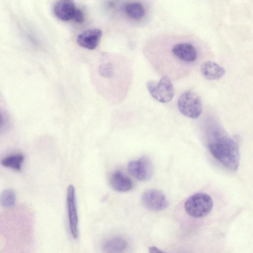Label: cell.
Returning a JSON list of instances; mask_svg holds the SVG:
<instances>
[{
    "label": "cell",
    "instance_id": "277c9868",
    "mask_svg": "<svg viewBox=\"0 0 253 253\" xmlns=\"http://www.w3.org/2000/svg\"><path fill=\"white\" fill-rule=\"evenodd\" d=\"M146 85L151 96L161 103H168L173 97V86L167 76H163L158 82L149 81Z\"/></svg>",
    "mask_w": 253,
    "mask_h": 253
},
{
    "label": "cell",
    "instance_id": "7a4b0ae2",
    "mask_svg": "<svg viewBox=\"0 0 253 253\" xmlns=\"http://www.w3.org/2000/svg\"><path fill=\"white\" fill-rule=\"evenodd\" d=\"M213 201L211 197L205 193H198L192 195L184 203V209L190 216L200 218L206 216L211 211Z\"/></svg>",
    "mask_w": 253,
    "mask_h": 253
},
{
    "label": "cell",
    "instance_id": "9a60e30c",
    "mask_svg": "<svg viewBox=\"0 0 253 253\" xmlns=\"http://www.w3.org/2000/svg\"><path fill=\"white\" fill-rule=\"evenodd\" d=\"M24 160V155L18 153L3 158L0 161V164L5 167L11 168L16 170H20Z\"/></svg>",
    "mask_w": 253,
    "mask_h": 253
},
{
    "label": "cell",
    "instance_id": "ffe728a7",
    "mask_svg": "<svg viewBox=\"0 0 253 253\" xmlns=\"http://www.w3.org/2000/svg\"><path fill=\"white\" fill-rule=\"evenodd\" d=\"M3 122V118L1 115L0 114V125L2 124Z\"/></svg>",
    "mask_w": 253,
    "mask_h": 253
},
{
    "label": "cell",
    "instance_id": "ac0fdd59",
    "mask_svg": "<svg viewBox=\"0 0 253 253\" xmlns=\"http://www.w3.org/2000/svg\"><path fill=\"white\" fill-rule=\"evenodd\" d=\"M73 19L78 23H82L84 20V14L83 11L79 8L76 9Z\"/></svg>",
    "mask_w": 253,
    "mask_h": 253
},
{
    "label": "cell",
    "instance_id": "30bf717a",
    "mask_svg": "<svg viewBox=\"0 0 253 253\" xmlns=\"http://www.w3.org/2000/svg\"><path fill=\"white\" fill-rule=\"evenodd\" d=\"M109 183L114 190L119 192H128L133 188L131 180L120 170H116L111 173Z\"/></svg>",
    "mask_w": 253,
    "mask_h": 253
},
{
    "label": "cell",
    "instance_id": "8fae6325",
    "mask_svg": "<svg viewBox=\"0 0 253 253\" xmlns=\"http://www.w3.org/2000/svg\"><path fill=\"white\" fill-rule=\"evenodd\" d=\"M76 9L74 1L70 0H60L54 4L53 12L58 19L67 21L73 19Z\"/></svg>",
    "mask_w": 253,
    "mask_h": 253
},
{
    "label": "cell",
    "instance_id": "3957f363",
    "mask_svg": "<svg viewBox=\"0 0 253 253\" xmlns=\"http://www.w3.org/2000/svg\"><path fill=\"white\" fill-rule=\"evenodd\" d=\"M177 106L183 115L191 119L198 118L202 112V103L200 97L191 90L185 91L180 96Z\"/></svg>",
    "mask_w": 253,
    "mask_h": 253
},
{
    "label": "cell",
    "instance_id": "4fadbf2b",
    "mask_svg": "<svg viewBox=\"0 0 253 253\" xmlns=\"http://www.w3.org/2000/svg\"><path fill=\"white\" fill-rule=\"evenodd\" d=\"M128 248L127 241L121 237H114L106 240L103 245L105 253H125Z\"/></svg>",
    "mask_w": 253,
    "mask_h": 253
},
{
    "label": "cell",
    "instance_id": "9c48e42d",
    "mask_svg": "<svg viewBox=\"0 0 253 253\" xmlns=\"http://www.w3.org/2000/svg\"><path fill=\"white\" fill-rule=\"evenodd\" d=\"M102 32L98 28H90L83 31L77 38L78 44L83 48L92 50L97 46Z\"/></svg>",
    "mask_w": 253,
    "mask_h": 253
},
{
    "label": "cell",
    "instance_id": "2e32d148",
    "mask_svg": "<svg viewBox=\"0 0 253 253\" xmlns=\"http://www.w3.org/2000/svg\"><path fill=\"white\" fill-rule=\"evenodd\" d=\"M16 195L10 189L4 190L0 195V204L4 208H10L15 203Z\"/></svg>",
    "mask_w": 253,
    "mask_h": 253
},
{
    "label": "cell",
    "instance_id": "5b68a950",
    "mask_svg": "<svg viewBox=\"0 0 253 253\" xmlns=\"http://www.w3.org/2000/svg\"><path fill=\"white\" fill-rule=\"evenodd\" d=\"M127 170L132 176L141 181L149 180L153 174L152 163L149 158L145 156L129 162Z\"/></svg>",
    "mask_w": 253,
    "mask_h": 253
},
{
    "label": "cell",
    "instance_id": "e0dca14e",
    "mask_svg": "<svg viewBox=\"0 0 253 253\" xmlns=\"http://www.w3.org/2000/svg\"><path fill=\"white\" fill-rule=\"evenodd\" d=\"M100 74L105 77L110 78L113 74V68L110 63H106L105 64L101 65L99 67Z\"/></svg>",
    "mask_w": 253,
    "mask_h": 253
},
{
    "label": "cell",
    "instance_id": "5bb4252c",
    "mask_svg": "<svg viewBox=\"0 0 253 253\" xmlns=\"http://www.w3.org/2000/svg\"><path fill=\"white\" fill-rule=\"evenodd\" d=\"M124 9L127 15L134 20H140L145 14V8L139 2H128L125 4Z\"/></svg>",
    "mask_w": 253,
    "mask_h": 253
},
{
    "label": "cell",
    "instance_id": "52a82bcc",
    "mask_svg": "<svg viewBox=\"0 0 253 253\" xmlns=\"http://www.w3.org/2000/svg\"><path fill=\"white\" fill-rule=\"evenodd\" d=\"M141 199L143 205L150 211H161L169 206V202L164 193L155 189L144 192Z\"/></svg>",
    "mask_w": 253,
    "mask_h": 253
},
{
    "label": "cell",
    "instance_id": "6da1fadb",
    "mask_svg": "<svg viewBox=\"0 0 253 253\" xmlns=\"http://www.w3.org/2000/svg\"><path fill=\"white\" fill-rule=\"evenodd\" d=\"M208 148L212 156L222 165L231 171H236L240 164V152L237 143L214 123L207 128Z\"/></svg>",
    "mask_w": 253,
    "mask_h": 253
},
{
    "label": "cell",
    "instance_id": "ba28073f",
    "mask_svg": "<svg viewBox=\"0 0 253 253\" xmlns=\"http://www.w3.org/2000/svg\"><path fill=\"white\" fill-rule=\"evenodd\" d=\"M171 52L175 58L185 63L194 62L198 57L197 49L189 42H180L175 44Z\"/></svg>",
    "mask_w": 253,
    "mask_h": 253
},
{
    "label": "cell",
    "instance_id": "7c38bea8",
    "mask_svg": "<svg viewBox=\"0 0 253 253\" xmlns=\"http://www.w3.org/2000/svg\"><path fill=\"white\" fill-rule=\"evenodd\" d=\"M201 72L203 77L209 80L220 79L225 73V70L223 67L211 61L204 62L201 65Z\"/></svg>",
    "mask_w": 253,
    "mask_h": 253
},
{
    "label": "cell",
    "instance_id": "d6986e66",
    "mask_svg": "<svg viewBox=\"0 0 253 253\" xmlns=\"http://www.w3.org/2000/svg\"><path fill=\"white\" fill-rule=\"evenodd\" d=\"M149 253H166L165 252L160 250L156 247L152 246L149 248Z\"/></svg>",
    "mask_w": 253,
    "mask_h": 253
},
{
    "label": "cell",
    "instance_id": "8992f818",
    "mask_svg": "<svg viewBox=\"0 0 253 253\" xmlns=\"http://www.w3.org/2000/svg\"><path fill=\"white\" fill-rule=\"evenodd\" d=\"M66 204L70 233L73 238H77L79 234L78 216L76 190L73 185H70L67 187Z\"/></svg>",
    "mask_w": 253,
    "mask_h": 253
}]
</instances>
